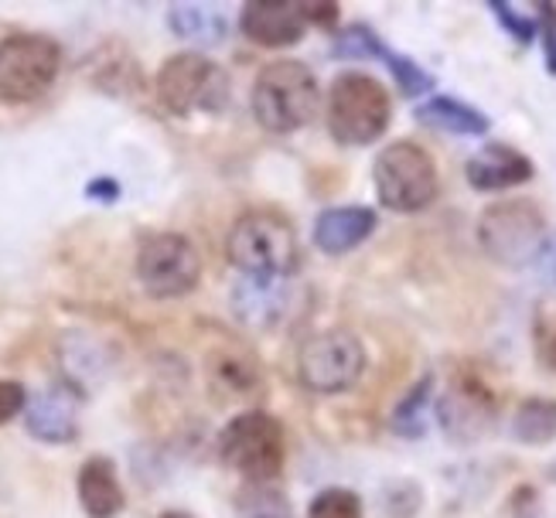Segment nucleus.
Here are the masks:
<instances>
[{
    "instance_id": "nucleus-1",
    "label": "nucleus",
    "mask_w": 556,
    "mask_h": 518,
    "mask_svg": "<svg viewBox=\"0 0 556 518\" xmlns=\"http://www.w3.org/2000/svg\"><path fill=\"white\" fill-rule=\"evenodd\" d=\"M321 103V89L304 62L280 59L256 76L253 116L270 134H294L314 119Z\"/></svg>"
},
{
    "instance_id": "nucleus-2",
    "label": "nucleus",
    "mask_w": 556,
    "mask_h": 518,
    "mask_svg": "<svg viewBox=\"0 0 556 518\" xmlns=\"http://www.w3.org/2000/svg\"><path fill=\"white\" fill-rule=\"evenodd\" d=\"M298 232L287 218L250 212L229 229V260L243 277H287L298 266Z\"/></svg>"
},
{
    "instance_id": "nucleus-3",
    "label": "nucleus",
    "mask_w": 556,
    "mask_h": 518,
    "mask_svg": "<svg viewBox=\"0 0 556 518\" xmlns=\"http://www.w3.org/2000/svg\"><path fill=\"white\" fill-rule=\"evenodd\" d=\"M390 92L379 79L362 76V72H345L338 76L328 96V130L338 143H372L390 127Z\"/></svg>"
},
{
    "instance_id": "nucleus-4",
    "label": "nucleus",
    "mask_w": 556,
    "mask_h": 518,
    "mask_svg": "<svg viewBox=\"0 0 556 518\" xmlns=\"http://www.w3.org/2000/svg\"><path fill=\"white\" fill-rule=\"evenodd\" d=\"M219 457L253 484H270L283 471L287 437L270 413H239L219 437Z\"/></svg>"
},
{
    "instance_id": "nucleus-5",
    "label": "nucleus",
    "mask_w": 556,
    "mask_h": 518,
    "mask_svg": "<svg viewBox=\"0 0 556 518\" xmlns=\"http://www.w3.org/2000/svg\"><path fill=\"white\" fill-rule=\"evenodd\" d=\"M157 100L167 113L191 116V113H219L229 103V79L208 55L181 52L167 59L154 79Z\"/></svg>"
},
{
    "instance_id": "nucleus-6",
    "label": "nucleus",
    "mask_w": 556,
    "mask_h": 518,
    "mask_svg": "<svg viewBox=\"0 0 556 518\" xmlns=\"http://www.w3.org/2000/svg\"><path fill=\"white\" fill-rule=\"evenodd\" d=\"M376 194L393 212H420L438 199V167L420 143H390L372 167Z\"/></svg>"
},
{
    "instance_id": "nucleus-7",
    "label": "nucleus",
    "mask_w": 556,
    "mask_h": 518,
    "mask_svg": "<svg viewBox=\"0 0 556 518\" xmlns=\"http://www.w3.org/2000/svg\"><path fill=\"white\" fill-rule=\"evenodd\" d=\"M62 68V48L45 35H11L0 41V100L31 103L52 89Z\"/></svg>"
},
{
    "instance_id": "nucleus-8",
    "label": "nucleus",
    "mask_w": 556,
    "mask_h": 518,
    "mask_svg": "<svg viewBox=\"0 0 556 518\" xmlns=\"http://www.w3.org/2000/svg\"><path fill=\"white\" fill-rule=\"evenodd\" d=\"M478 239L492 260H498L505 266H526L540 256L543 242H546L543 212L526 199L498 202L481 212Z\"/></svg>"
},
{
    "instance_id": "nucleus-9",
    "label": "nucleus",
    "mask_w": 556,
    "mask_h": 518,
    "mask_svg": "<svg viewBox=\"0 0 556 518\" xmlns=\"http://www.w3.org/2000/svg\"><path fill=\"white\" fill-rule=\"evenodd\" d=\"M137 277L151 298H185L202 277L199 250L178 232H157L140 245Z\"/></svg>"
},
{
    "instance_id": "nucleus-10",
    "label": "nucleus",
    "mask_w": 556,
    "mask_h": 518,
    "mask_svg": "<svg viewBox=\"0 0 556 518\" xmlns=\"http://www.w3.org/2000/svg\"><path fill=\"white\" fill-rule=\"evenodd\" d=\"M366 368V349L349 331H325L301 344L298 376L311 392H345L358 382Z\"/></svg>"
},
{
    "instance_id": "nucleus-11",
    "label": "nucleus",
    "mask_w": 556,
    "mask_h": 518,
    "mask_svg": "<svg viewBox=\"0 0 556 518\" xmlns=\"http://www.w3.org/2000/svg\"><path fill=\"white\" fill-rule=\"evenodd\" d=\"M294 301L287 277H243L232 287V311L250 328H280L294 314Z\"/></svg>"
},
{
    "instance_id": "nucleus-12",
    "label": "nucleus",
    "mask_w": 556,
    "mask_h": 518,
    "mask_svg": "<svg viewBox=\"0 0 556 518\" xmlns=\"http://www.w3.org/2000/svg\"><path fill=\"white\" fill-rule=\"evenodd\" d=\"M239 28L256 45L283 48L304 38L307 31V14L304 4H270V0H253L239 14Z\"/></svg>"
},
{
    "instance_id": "nucleus-13",
    "label": "nucleus",
    "mask_w": 556,
    "mask_h": 518,
    "mask_svg": "<svg viewBox=\"0 0 556 518\" xmlns=\"http://www.w3.org/2000/svg\"><path fill=\"white\" fill-rule=\"evenodd\" d=\"M24 424H28L31 437L45 443H68L79 433V406L68 389L52 386L24 406Z\"/></svg>"
},
{
    "instance_id": "nucleus-14",
    "label": "nucleus",
    "mask_w": 556,
    "mask_h": 518,
    "mask_svg": "<svg viewBox=\"0 0 556 518\" xmlns=\"http://www.w3.org/2000/svg\"><path fill=\"white\" fill-rule=\"evenodd\" d=\"M465 175L475 191H502L533 178V164L509 143H489L468 161Z\"/></svg>"
},
{
    "instance_id": "nucleus-15",
    "label": "nucleus",
    "mask_w": 556,
    "mask_h": 518,
    "mask_svg": "<svg viewBox=\"0 0 556 518\" xmlns=\"http://www.w3.org/2000/svg\"><path fill=\"white\" fill-rule=\"evenodd\" d=\"M495 416V400L481 379H457V386L441 403V419L451 433H478L492 424Z\"/></svg>"
},
{
    "instance_id": "nucleus-16",
    "label": "nucleus",
    "mask_w": 556,
    "mask_h": 518,
    "mask_svg": "<svg viewBox=\"0 0 556 518\" xmlns=\"http://www.w3.org/2000/svg\"><path fill=\"white\" fill-rule=\"evenodd\" d=\"M376 229V212L349 205V209H328L318 222H314V242L321 253L342 256L355 250L358 242H366Z\"/></svg>"
},
{
    "instance_id": "nucleus-17",
    "label": "nucleus",
    "mask_w": 556,
    "mask_h": 518,
    "mask_svg": "<svg viewBox=\"0 0 556 518\" xmlns=\"http://www.w3.org/2000/svg\"><path fill=\"white\" fill-rule=\"evenodd\" d=\"M79 502L89 518H113L124 508V488H119L116 467L110 457H89L79 471Z\"/></svg>"
},
{
    "instance_id": "nucleus-18",
    "label": "nucleus",
    "mask_w": 556,
    "mask_h": 518,
    "mask_svg": "<svg viewBox=\"0 0 556 518\" xmlns=\"http://www.w3.org/2000/svg\"><path fill=\"white\" fill-rule=\"evenodd\" d=\"M417 119L433 130L457 134V137H481L489 134V116L478 113L475 106L451 100V96H433L424 106H417Z\"/></svg>"
},
{
    "instance_id": "nucleus-19",
    "label": "nucleus",
    "mask_w": 556,
    "mask_h": 518,
    "mask_svg": "<svg viewBox=\"0 0 556 518\" xmlns=\"http://www.w3.org/2000/svg\"><path fill=\"white\" fill-rule=\"evenodd\" d=\"M167 24L178 38L195 45H219L229 31L226 14L215 4H175L167 11Z\"/></svg>"
},
{
    "instance_id": "nucleus-20",
    "label": "nucleus",
    "mask_w": 556,
    "mask_h": 518,
    "mask_svg": "<svg viewBox=\"0 0 556 518\" xmlns=\"http://www.w3.org/2000/svg\"><path fill=\"white\" fill-rule=\"evenodd\" d=\"M513 433L522 443H533V447L549 443L556 437V400H526L516 409Z\"/></svg>"
},
{
    "instance_id": "nucleus-21",
    "label": "nucleus",
    "mask_w": 556,
    "mask_h": 518,
    "mask_svg": "<svg viewBox=\"0 0 556 518\" xmlns=\"http://www.w3.org/2000/svg\"><path fill=\"white\" fill-rule=\"evenodd\" d=\"M208 372H212V382L223 386L226 392H250L260 382L256 362L239 349H223L219 355H212Z\"/></svg>"
},
{
    "instance_id": "nucleus-22",
    "label": "nucleus",
    "mask_w": 556,
    "mask_h": 518,
    "mask_svg": "<svg viewBox=\"0 0 556 518\" xmlns=\"http://www.w3.org/2000/svg\"><path fill=\"white\" fill-rule=\"evenodd\" d=\"M239 511L247 518H290V505L270 484H250L243 495L236 498Z\"/></svg>"
},
{
    "instance_id": "nucleus-23",
    "label": "nucleus",
    "mask_w": 556,
    "mask_h": 518,
    "mask_svg": "<svg viewBox=\"0 0 556 518\" xmlns=\"http://www.w3.org/2000/svg\"><path fill=\"white\" fill-rule=\"evenodd\" d=\"M430 392H433V379H420V386L409 392V396L400 403L393 424L403 437H420L424 433V413H427V403H430Z\"/></svg>"
},
{
    "instance_id": "nucleus-24",
    "label": "nucleus",
    "mask_w": 556,
    "mask_h": 518,
    "mask_svg": "<svg viewBox=\"0 0 556 518\" xmlns=\"http://www.w3.org/2000/svg\"><path fill=\"white\" fill-rule=\"evenodd\" d=\"M307 518H362V502L345 488H328L311 502Z\"/></svg>"
},
{
    "instance_id": "nucleus-25",
    "label": "nucleus",
    "mask_w": 556,
    "mask_h": 518,
    "mask_svg": "<svg viewBox=\"0 0 556 518\" xmlns=\"http://www.w3.org/2000/svg\"><path fill=\"white\" fill-rule=\"evenodd\" d=\"M376 59H382L386 65L393 68V76H396V83H400V89H403L406 96H420V92H427V89L433 86V79L427 76V72H424L420 65H414L409 59L390 55V48H386V45L376 48Z\"/></svg>"
},
{
    "instance_id": "nucleus-26",
    "label": "nucleus",
    "mask_w": 556,
    "mask_h": 518,
    "mask_svg": "<svg viewBox=\"0 0 556 518\" xmlns=\"http://www.w3.org/2000/svg\"><path fill=\"white\" fill-rule=\"evenodd\" d=\"M24 406H28V392H24V386L11 382V379H0V424L14 419Z\"/></svg>"
},
{
    "instance_id": "nucleus-27",
    "label": "nucleus",
    "mask_w": 556,
    "mask_h": 518,
    "mask_svg": "<svg viewBox=\"0 0 556 518\" xmlns=\"http://www.w3.org/2000/svg\"><path fill=\"white\" fill-rule=\"evenodd\" d=\"M492 14H498L502 24H505V31H513L519 41H529V38L536 35V21L522 17L513 4H492Z\"/></svg>"
},
{
    "instance_id": "nucleus-28",
    "label": "nucleus",
    "mask_w": 556,
    "mask_h": 518,
    "mask_svg": "<svg viewBox=\"0 0 556 518\" xmlns=\"http://www.w3.org/2000/svg\"><path fill=\"white\" fill-rule=\"evenodd\" d=\"M307 24H321V28H331L338 24V4H304Z\"/></svg>"
},
{
    "instance_id": "nucleus-29",
    "label": "nucleus",
    "mask_w": 556,
    "mask_h": 518,
    "mask_svg": "<svg viewBox=\"0 0 556 518\" xmlns=\"http://www.w3.org/2000/svg\"><path fill=\"white\" fill-rule=\"evenodd\" d=\"M536 263L543 266V274H546V280H549V283L556 287V236H549V239L543 242V250H540Z\"/></svg>"
},
{
    "instance_id": "nucleus-30",
    "label": "nucleus",
    "mask_w": 556,
    "mask_h": 518,
    "mask_svg": "<svg viewBox=\"0 0 556 518\" xmlns=\"http://www.w3.org/2000/svg\"><path fill=\"white\" fill-rule=\"evenodd\" d=\"M546 11V17H549V24H543L546 28V65H549V72H556V8H543Z\"/></svg>"
},
{
    "instance_id": "nucleus-31",
    "label": "nucleus",
    "mask_w": 556,
    "mask_h": 518,
    "mask_svg": "<svg viewBox=\"0 0 556 518\" xmlns=\"http://www.w3.org/2000/svg\"><path fill=\"white\" fill-rule=\"evenodd\" d=\"M157 518H195V515H191V511H164Z\"/></svg>"
},
{
    "instance_id": "nucleus-32",
    "label": "nucleus",
    "mask_w": 556,
    "mask_h": 518,
    "mask_svg": "<svg viewBox=\"0 0 556 518\" xmlns=\"http://www.w3.org/2000/svg\"><path fill=\"white\" fill-rule=\"evenodd\" d=\"M549 358H553V365H556V338H553V344H549Z\"/></svg>"
}]
</instances>
